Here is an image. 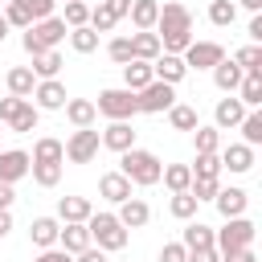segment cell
Listing matches in <instances>:
<instances>
[{
  "instance_id": "obj_1",
  "label": "cell",
  "mask_w": 262,
  "mask_h": 262,
  "mask_svg": "<svg viewBox=\"0 0 262 262\" xmlns=\"http://www.w3.org/2000/svg\"><path fill=\"white\" fill-rule=\"evenodd\" d=\"M151 33L160 37V49L164 53H184L192 45V12L184 4H176V0L160 4V16H156V29Z\"/></svg>"
},
{
  "instance_id": "obj_2",
  "label": "cell",
  "mask_w": 262,
  "mask_h": 262,
  "mask_svg": "<svg viewBox=\"0 0 262 262\" xmlns=\"http://www.w3.org/2000/svg\"><path fill=\"white\" fill-rule=\"evenodd\" d=\"M119 172H123L131 184L151 188V184H160L164 164H160V156H156V151H147V147H131V151H123V156H119Z\"/></svg>"
},
{
  "instance_id": "obj_3",
  "label": "cell",
  "mask_w": 262,
  "mask_h": 262,
  "mask_svg": "<svg viewBox=\"0 0 262 262\" xmlns=\"http://www.w3.org/2000/svg\"><path fill=\"white\" fill-rule=\"evenodd\" d=\"M66 37H70L66 20H61V16H49V20H33V25L25 29L20 45H25V53H29V57H37V53H45V49H57Z\"/></svg>"
},
{
  "instance_id": "obj_4",
  "label": "cell",
  "mask_w": 262,
  "mask_h": 262,
  "mask_svg": "<svg viewBox=\"0 0 262 262\" xmlns=\"http://www.w3.org/2000/svg\"><path fill=\"white\" fill-rule=\"evenodd\" d=\"M86 233H90V246H98L102 254H115V250H123L127 246V229L119 225V217L115 213H90L86 217Z\"/></svg>"
},
{
  "instance_id": "obj_5",
  "label": "cell",
  "mask_w": 262,
  "mask_h": 262,
  "mask_svg": "<svg viewBox=\"0 0 262 262\" xmlns=\"http://www.w3.org/2000/svg\"><path fill=\"white\" fill-rule=\"evenodd\" d=\"M254 221L250 217H229L225 229H213V250L217 254H233V250H250L254 246Z\"/></svg>"
},
{
  "instance_id": "obj_6",
  "label": "cell",
  "mask_w": 262,
  "mask_h": 262,
  "mask_svg": "<svg viewBox=\"0 0 262 262\" xmlns=\"http://www.w3.org/2000/svg\"><path fill=\"white\" fill-rule=\"evenodd\" d=\"M94 111H98V115H106L111 123H127V119H135V115H139V111H135V94H131L127 86L98 90V102H94Z\"/></svg>"
},
{
  "instance_id": "obj_7",
  "label": "cell",
  "mask_w": 262,
  "mask_h": 262,
  "mask_svg": "<svg viewBox=\"0 0 262 262\" xmlns=\"http://www.w3.org/2000/svg\"><path fill=\"white\" fill-rule=\"evenodd\" d=\"M172 106H176V86H168V82H147L135 94L139 115H160V111H172Z\"/></svg>"
},
{
  "instance_id": "obj_8",
  "label": "cell",
  "mask_w": 262,
  "mask_h": 262,
  "mask_svg": "<svg viewBox=\"0 0 262 262\" xmlns=\"http://www.w3.org/2000/svg\"><path fill=\"white\" fill-rule=\"evenodd\" d=\"M61 147H66V160H70V164H90L102 143H98V131H94V127H78Z\"/></svg>"
},
{
  "instance_id": "obj_9",
  "label": "cell",
  "mask_w": 262,
  "mask_h": 262,
  "mask_svg": "<svg viewBox=\"0 0 262 262\" xmlns=\"http://www.w3.org/2000/svg\"><path fill=\"white\" fill-rule=\"evenodd\" d=\"M180 61H184V70H213L217 61H225V49L217 41H192L180 53Z\"/></svg>"
},
{
  "instance_id": "obj_10",
  "label": "cell",
  "mask_w": 262,
  "mask_h": 262,
  "mask_svg": "<svg viewBox=\"0 0 262 262\" xmlns=\"http://www.w3.org/2000/svg\"><path fill=\"white\" fill-rule=\"evenodd\" d=\"M33 98H37V102H33L37 111H61L70 94H66V86H61L57 78H45V82H37V86H33Z\"/></svg>"
},
{
  "instance_id": "obj_11",
  "label": "cell",
  "mask_w": 262,
  "mask_h": 262,
  "mask_svg": "<svg viewBox=\"0 0 262 262\" xmlns=\"http://www.w3.org/2000/svg\"><path fill=\"white\" fill-rule=\"evenodd\" d=\"M213 205H217V213L229 221V217H246V205H250V192L246 188H217V196H213Z\"/></svg>"
},
{
  "instance_id": "obj_12",
  "label": "cell",
  "mask_w": 262,
  "mask_h": 262,
  "mask_svg": "<svg viewBox=\"0 0 262 262\" xmlns=\"http://www.w3.org/2000/svg\"><path fill=\"white\" fill-rule=\"evenodd\" d=\"M29 151H20V147H8V151H0V180L4 184H16L20 176H29Z\"/></svg>"
},
{
  "instance_id": "obj_13",
  "label": "cell",
  "mask_w": 262,
  "mask_h": 262,
  "mask_svg": "<svg viewBox=\"0 0 262 262\" xmlns=\"http://www.w3.org/2000/svg\"><path fill=\"white\" fill-rule=\"evenodd\" d=\"M184 61H180V53H160L156 61H151V78L156 82H168V86H176V82H184Z\"/></svg>"
},
{
  "instance_id": "obj_14",
  "label": "cell",
  "mask_w": 262,
  "mask_h": 262,
  "mask_svg": "<svg viewBox=\"0 0 262 262\" xmlns=\"http://www.w3.org/2000/svg\"><path fill=\"white\" fill-rule=\"evenodd\" d=\"M94 213V205L86 196H61L57 201V221L61 225H86V217Z\"/></svg>"
},
{
  "instance_id": "obj_15",
  "label": "cell",
  "mask_w": 262,
  "mask_h": 262,
  "mask_svg": "<svg viewBox=\"0 0 262 262\" xmlns=\"http://www.w3.org/2000/svg\"><path fill=\"white\" fill-rule=\"evenodd\" d=\"M115 217H119V225H123V229H139V225H147V221H151V209H147V201H143V196H127V201L119 205V213H115Z\"/></svg>"
},
{
  "instance_id": "obj_16",
  "label": "cell",
  "mask_w": 262,
  "mask_h": 262,
  "mask_svg": "<svg viewBox=\"0 0 262 262\" xmlns=\"http://www.w3.org/2000/svg\"><path fill=\"white\" fill-rule=\"evenodd\" d=\"M57 233H61V221L57 217H33V225H29V242L37 250H53L57 246Z\"/></svg>"
},
{
  "instance_id": "obj_17",
  "label": "cell",
  "mask_w": 262,
  "mask_h": 262,
  "mask_svg": "<svg viewBox=\"0 0 262 262\" xmlns=\"http://www.w3.org/2000/svg\"><path fill=\"white\" fill-rule=\"evenodd\" d=\"M98 143L123 156V151H131V147H135V127H131V123H111V127L98 135Z\"/></svg>"
},
{
  "instance_id": "obj_18",
  "label": "cell",
  "mask_w": 262,
  "mask_h": 262,
  "mask_svg": "<svg viewBox=\"0 0 262 262\" xmlns=\"http://www.w3.org/2000/svg\"><path fill=\"white\" fill-rule=\"evenodd\" d=\"M246 119V106L237 102V98H221L217 106H213V127L217 131H229V127H237Z\"/></svg>"
},
{
  "instance_id": "obj_19",
  "label": "cell",
  "mask_w": 262,
  "mask_h": 262,
  "mask_svg": "<svg viewBox=\"0 0 262 262\" xmlns=\"http://www.w3.org/2000/svg\"><path fill=\"white\" fill-rule=\"evenodd\" d=\"M33 164H66V147H61V139H53V135H41L37 143H33V156H29Z\"/></svg>"
},
{
  "instance_id": "obj_20",
  "label": "cell",
  "mask_w": 262,
  "mask_h": 262,
  "mask_svg": "<svg viewBox=\"0 0 262 262\" xmlns=\"http://www.w3.org/2000/svg\"><path fill=\"white\" fill-rule=\"evenodd\" d=\"M98 192H102L111 205H123V201L131 196V180H127L123 172H106V176L98 180Z\"/></svg>"
},
{
  "instance_id": "obj_21",
  "label": "cell",
  "mask_w": 262,
  "mask_h": 262,
  "mask_svg": "<svg viewBox=\"0 0 262 262\" xmlns=\"http://www.w3.org/2000/svg\"><path fill=\"white\" fill-rule=\"evenodd\" d=\"M131 25L139 29V33H151L156 29V16H160V0H131Z\"/></svg>"
},
{
  "instance_id": "obj_22",
  "label": "cell",
  "mask_w": 262,
  "mask_h": 262,
  "mask_svg": "<svg viewBox=\"0 0 262 262\" xmlns=\"http://www.w3.org/2000/svg\"><path fill=\"white\" fill-rule=\"evenodd\" d=\"M4 82H8V94H12V98H33L37 78H33V70H29V66H12Z\"/></svg>"
},
{
  "instance_id": "obj_23",
  "label": "cell",
  "mask_w": 262,
  "mask_h": 262,
  "mask_svg": "<svg viewBox=\"0 0 262 262\" xmlns=\"http://www.w3.org/2000/svg\"><path fill=\"white\" fill-rule=\"evenodd\" d=\"M66 119L74 123V127H94V119H98V111H94V102L90 98H66Z\"/></svg>"
},
{
  "instance_id": "obj_24",
  "label": "cell",
  "mask_w": 262,
  "mask_h": 262,
  "mask_svg": "<svg viewBox=\"0 0 262 262\" xmlns=\"http://www.w3.org/2000/svg\"><path fill=\"white\" fill-rule=\"evenodd\" d=\"M221 168H229V172H250V168H254V147L229 143V147L221 151Z\"/></svg>"
},
{
  "instance_id": "obj_25",
  "label": "cell",
  "mask_w": 262,
  "mask_h": 262,
  "mask_svg": "<svg viewBox=\"0 0 262 262\" xmlns=\"http://www.w3.org/2000/svg\"><path fill=\"white\" fill-rule=\"evenodd\" d=\"M86 246H90L86 225H61V233H57V250H66V254L74 258V254H82Z\"/></svg>"
},
{
  "instance_id": "obj_26",
  "label": "cell",
  "mask_w": 262,
  "mask_h": 262,
  "mask_svg": "<svg viewBox=\"0 0 262 262\" xmlns=\"http://www.w3.org/2000/svg\"><path fill=\"white\" fill-rule=\"evenodd\" d=\"M164 49H160V37L156 33H131V57L135 61H156Z\"/></svg>"
},
{
  "instance_id": "obj_27",
  "label": "cell",
  "mask_w": 262,
  "mask_h": 262,
  "mask_svg": "<svg viewBox=\"0 0 262 262\" xmlns=\"http://www.w3.org/2000/svg\"><path fill=\"white\" fill-rule=\"evenodd\" d=\"M123 82H127L131 94H139L147 82H156V78H151V61H135V57H131V61L123 66Z\"/></svg>"
},
{
  "instance_id": "obj_28",
  "label": "cell",
  "mask_w": 262,
  "mask_h": 262,
  "mask_svg": "<svg viewBox=\"0 0 262 262\" xmlns=\"http://www.w3.org/2000/svg\"><path fill=\"white\" fill-rule=\"evenodd\" d=\"M213 82H217V90H221V94H237V86H242V70L225 57V61H217V66H213Z\"/></svg>"
},
{
  "instance_id": "obj_29",
  "label": "cell",
  "mask_w": 262,
  "mask_h": 262,
  "mask_svg": "<svg viewBox=\"0 0 262 262\" xmlns=\"http://www.w3.org/2000/svg\"><path fill=\"white\" fill-rule=\"evenodd\" d=\"M237 102H242L246 111H258V106H262V74H242Z\"/></svg>"
},
{
  "instance_id": "obj_30",
  "label": "cell",
  "mask_w": 262,
  "mask_h": 262,
  "mask_svg": "<svg viewBox=\"0 0 262 262\" xmlns=\"http://www.w3.org/2000/svg\"><path fill=\"white\" fill-rule=\"evenodd\" d=\"M29 70H33V78H37V82L57 78V74H61V53H57V49H45V53H37V57H33V66H29Z\"/></svg>"
},
{
  "instance_id": "obj_31",
  "label": "cell",
  "mask_w": 262,
  "mask_h": 262,
  "mask_svg": "<svg viewBox=\"0 0 262 262\" xmlns=\"http://www.w3.org/2000/svg\"><path fill=\"white\" fill-rule=\"evenodd\" d=\"M160 180H164V188H168V192H188L192 172H188V164H164Z\"/></svg>"
},
{
  "instance_id": "obj_32",
  "label": "cell",
  "mask_w": 262,
  "mask_h": 262,
  "mask_svg": "<svg viewBox=\"0 0 262 262\" xmlns=\"http://www.w3.org/2000/svg\"><path fill=\"white\" fill-rule=\"evenodd\" d=\"M229 61H233L242 74H262V45H242Z\"/></svg>"
},
{
  "instance_id": "obj_33",
  "label": "cell",
  "mask_w": 262,
  "mask_h": 262,
  "mask_svg": "<svg viewBox=\"0 0 262 262\" xmlns=\"http://www.w3.org/2000/svg\"><path fill=\"white\" fill-rule=\"evenodd\" d=\"M192 180H221V156L209 151V156H196V164H188Z\"/></svg>"
},
{
  "instance_id": "obj_34",
  "label": "cell",
  "mask_w": 262,
  "mask_h": 262,
  "mask_svg": "<svg viewBox=\"0 0 262 262\" xmlns=\"http://www.w3.org/2000/svg\"><path fill=\"white\" fill-rule=\"evenodd\" d=\"M180 246H184V250H213V229H209V225H201V221H192V225L184 229Z\"/></svg>"
},
{
  "instance_id": "obj_35",
  "label": "cell",
  "mask_w": 262,
  "mask_h": 262,
  "mask_svg": "<svg viewBox=\"0 0 262 262\" xmlns=\"http://www.w3.org/2000/svg\"><path fill=\"white\" fill-rule=\"evenodd\" d=\"M209 20H213L217 29H229V25L237 20V4H233V0H209Z\"/></svg>"
},
{
  "instance_id": "obj_36",
  "label": "cell",
  "mask_w": 262,
  "mask_h": 262,
  "mask_svg": "<svg viewBox=\"0 0 262 262\" xmlns=\"http://www.w3.org/2000/svg\"><path fill=\"white\" fill-rule=\"evenodd\" d=\"M237 127H242V143L246 147H258L262 143V111H246V119Z\"/></svg>"
},
{
  "instance_id": "obj_37",
  "label": "cell",
  "mask_w": 262,
  "mask_h": 262,
  "mask_svg": "<svg viewBox=\"0 0 262 262\" xmlns=\"http://www.w3.org/2000/svg\"><path fill=\"white\" fill-rule=\"evenodd\" d=\"M168 213H172L176 221H188V217H196V196H192V192H172V201H168Z\"/></svg>"
},
{
  "instance_id": "obj_38",
  "label": "cell",
  "mask_w": 262,
  "mask_h": 262,
  "mask_svg": "<svg viewBox=\"0 0 262 262\" xmlns=\"http://www.w3.org/2000/svg\"><path fill=\"white\" fill-rule=\"evenodd\" d=\"M70 45H74V53H94V49H98V33H94L90 25L70 29Z\"/></svg>"
},
{
  "instance_id": "obj_39",
  "label": "cell",
  "mask_w": 262,
  "mask_h": 262,
  "mask_svg": "<svg viewBox=\"0 0 262 262\" xmlns=\"http://www.w3.org/2000/svg\"><path fill=\"white\" fill-rule=\"evenodd\" d=\"M37 119H41V111H37L33 102H25V106H20V115L8 123V131H16V135H29V131H37Z\"/></svg>"
},
{
  "instance_id": "obj_40",
  "label": "cell",
  "mask_w": 262,
  "mask_h": 262,
  "mask_svg": "<svg viewBox=\"0 0 262 262\" xmlns=\"http://www.w3.org/2000/svg\"><path fill=\"white\" fill-rule=\"evenodd\" d=\"M168 123H172L176 131H196V127H201V123H196V111L184 106V102H176V106L168 111Z\"/></svg>"
},
{
  "instance_id": "obj_41",
  "label": "cell",
  "mask_w": 262,
  "mask_h": 262,
  "mask_svg": "<svg viewBox=\"0 0 262 262\" xmlns=\"http://www.w3.org/2000/svg\"><path fill=\"white\" fill-rule=\"evenodd\" d=\"M192 139H196V156L221 151V131H217V127H196V131H192Z\"/></svg>"
},
{
  "instance_id": "obj_42",
  "label": "cell",
  "mask_w": 262,
  "mask_h": 262,
  "mask_svg": "<svg viewBox=\"0 0 262 262\" xmlns=\"http://www.w3.org/2000/svg\"><path fill=\"white\" fill-rule=\"evenodd\" d=\"M29 176L41 184V188H53L61 180V164H29Z\"/></svg>"
},
{
  "instance_id": "obj_43",
  "label": "cell",
  "mask_w": 262,
  "mask_h": 262,
  "mask_svg": "<svg viewBox=\"0 0 262 262\" xmlns=\"http://www.w3.org/2000/svg\"><path fill=\"white\" fill-rule=\"evenodd\" d=\"M61 20H66V29H82V25L90 20V4H82V0H70Z\"/></svg>"
},
{
  "instance_id": "obj_44",
  "label": "cell",
  "mask_w": 262,
  "mask_h": 262,
  "mask_svg": "<svg viewBox=\"0 0 262 262\" xmlns=\"http://www.w3.org/2000/svg\"><path fill=\"white\" fill-rule=\"evenodd\" d=\"M86 25H90V29H94V33L102 37V33H111V29L119 25V20H115V16H111V12L102 8V0H98V8H90V20H86Z\"/></svg>"
},
{
  "instance_id": "obj_45",
  "label": "cell",
  "mask_w": 262,
  "mask_h": 262,
  "mask_svg": "<svg viewBox=\"0 0 262 262\" xmlns=\"http://www.w3.org/2000/svg\"><path fill=\"white\" fill-rule=\"evenodd\" d=\"M16 4H20L33 20H49V16H53V8H57V0H16Z\"/></svg>"
},
{
  "instance_id": "obj_46",
  "label": "cell",
  "mask_w": 262,
  "mask_h": 262,
  "mask_svg": "<svg viewBox=\"0 0 262 262\" xmlns=\"http://www.w3.org/2000/svg\"><path fill=\"white\" fill-rule=\"evenodd\" d=\"M0 16L8 20V29H29V25H33V16H29V12H25V8L16 4V0H8V8H4Z\"/></svg>"
},
{
  "instance_id": "obj_47",
  "label": "cell",
  "mask_w": 262,
  "mask_h": 262,
  "mask_svg": "<svg viewBox=\"0 0 262 262\" xmlns=\"http://www.w3.org/2000/svg\"><path fill=\"white\" fill-rule=\"evenodd\" d=\"M106 53H111L115 66H127V61H131V37H115V41L106 45Z\"/></svg>"
},
{
  "instance_id": "obj_48",
  "label": "cell",
  "mask_w": 262,
  "mask_h": 262,
  "mask_svg": "<svg viewBox=\"0 0 262 262\" xmlns=\"http://www.w3.org/2000/svg\"><path fill=\"white\" fill-rule=\"evenodd\" d=\"M217 188H221V180H192V184H188V192L196 196V205H201V201H213Z\"/></svg>"
},
{
  "instance_id": "obj_49",
  "label": "cell",
  "mask_w": 262,
  "mask_h": 262,
  "mask_svg": "<svg viewBox=\"0 0 262 262\" xmlns=\"http://www.w3.org/2000/svg\"><path fill=\"white\" fill-rule=\"evenodd\" d=\"M25 102H29V98H12V94H8V98H0V123L8 127V123L20 115V106H25Z\"/></svg>"
},
{
  "instance_id": "obj_50",
  "label": "cell",
  "mask_w": 262,
  "mask_h": 262,
  "mask_svg": "<svg viewBox=\"0 0 262 262\" xmlns=\"http://www.w3.org/2000/svg\"><path fill=\"white\" fill-rule=\"evenodd\" d=\"M160 262H188V250H184L180 242H168V246L160 250Z\"/></svg>"
},
{
  "instance_id": "obj_51",
  "label": "cell",
  "mask_w": 262,
  "mask_h": 262,
  "mask_svg": "<svg viewBox=\"0 0 262 262\" xmlns=\"http://www.w3.org/2000/svg\"><path fill=\"white\" fill-rule=\"evenodd\" d=\"M102 8H106L115 20H123V16L131 12V0H102Z\"/></svg>"
},
{
  "instance_id": "obj_52",
  "label": "cell",
  "mask_w": 262,
  "mask_h": 262,
  "mask_svg": "<svg viewBox=\"0 0 262 262\" xmlns=\"http://www.w3.org/2000/svg\"><path fill=\"white\" fill-rule=\"evenodd\" d=\"M33 262H74V258H70L66 250H57V246H53V250H41V254H37Z\"/></svg>"
},
{
  "instance_id": "obj_53",
  "label": "cell",
  "mask_w": 262,
  "mask_h": 262,
  "mask_svg": "<svg viewBox=\"0 0 262 262\" xmlns=\"http://www.w3.org/2000/svg\"><path fill=\"white\" fill-rule=\"evenodd\" d=\"M221 262H258V254H254V246H250V250H233V254H221Z\"/></svg>"
},
{
  "instance_id": "obj_54",
  "label": "cell",
  "mask_w": 262,
  "mask_h": 262,
  "mask_svg": "<svg viewBox=\"0 0 262 262\" xmlns=\"http://www.w3.org/2000/svg\"><path fill=\"white\" fill-rule=\"evenodd\" d=\"M74 262H106V254H102L98 246H86L82 254H74Z\"/></svg>"
},
{
  "instance_id": "obj_55",
  "label": "cell",
  "mask_w": 262,
  "mask_h": 262,
  "mask_svg": "<svg viewBox=\"0 0 262 262\" xmlns=\"http://www.w3.org/2000/svg\"><path fill=\"white\" fill-rule=\"evenodd\" d=\"M188 262H221L217 250H188Z\"/></svg>"
},
{
  "instance_id": "obj_56",
  "label": "cell",
  "mask_w": 262,
  "mask_h": 262,
  "mask_svg": "<svg viewBox=\"0 0 262 262\" xmlns=\"http://www.w3.org/2000/svg\"><path fill=\"white\" fill-rule=\"evenodd\" d=\"M12 201H16L12 184H4V180H0V209H12Z\"/></svg>"
},
{
  "instance_id": "obj_57",
  "label": "cell",
  "mask_w": 262,
  "mask_h": 262,
  "mask_svg": "<svg viewBox=\"0 0 262 262\" xmlns=\"http://www.w3.org/2000/svg\"><path fill=\"white\" fill-rule=\"evenodd\" d=\"M12 233V209H0V237Z\"/></svg>"
},
{
  "instance_id": "obj_58",
  "label": "cell",
  "mask_w": 262,
  "mask_h": 262,
  "mask_svg": "<svg viewBox=\"0 0 262 262\" xmlns=\"http://www.w3.org/2000/svg\"><path fill=\"white\" fill-rule=\"evenodd\" d=\"M250 37H254V45H262V16L250 20Z\"/></svg>"
},
{
  "instance_id": "obj_59",
  "label": "cell",
  "mask_w": 262,
  "mask_h": 262,
  "mask_svg": "<svg viewBox=\"0 0 262 262\" xmlns=\"http://www.w3.org/2000/svg\"><path fill=\"white\" fill-rule=\"evenodd\" d=\"M237 4H242V8H250V12H254V16H258V12H262V0H237Z\"/></svg>"
},
{
  "instance_id": "obj_60",
  "label": "cell",
  "mask_w": 262,
  "mask_h": 262,
  "mask_svg": "<svg viewBox=\"0 0 262 262\" xmlns=\"http://www.w3.org/2000/svg\"><path fill=\"white\" fill-rule=\"evenodd\" d=\"M4 37H8V20L0 16V45H4Z\"/></svg>"
},
{
  "instance_id": "obj_61",
  "label": "cell",
  "mask_w": 262,
  "mask_h": 262,
  "mask_svg": "<svg viewBox=\"0 0 262 262\" xmlns=\"http://www.w3.org/2000/svg\"><path fill=\"white\" fill-rule=\"evenodd\" d=\"M0 135H4V123H0Z\"/></svg>"
},
{
  "instance_id": "obj_62",
  "label": "cell",
  "mask_w": 262,
  "mask_h": 262,
  "mask_svg": "<svg viewBox=\"0 0 262 262\" xmlns=\"http://www.w3.org/2000/svg\"><path fill=\"white\" fill-rule=\"evenodd\" d=\"M61 4H70V0H61Z\"/></svg>"
}]
</instances>
